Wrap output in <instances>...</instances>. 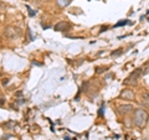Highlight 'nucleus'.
Instances as JSON below:
<instances>
[{
	"mask_svg": "<svg viewBox=\"0 0 149 140\" xmlns=\"http://www.w3.org/2000/svg\"><path fill=\"white\" fill-rule=\"evenodd\" d=\"M56 3L60 8H66L71 4V0H56Z\"/></svg>",
	"mask_w": 149,
	"mask_h": 140,
	"instance_id": "0eeeda50",
	"label": "nucleus"
},
{
	"mask_svg": "<svg viewBox=\"0 0 149 140\" xmlns=\"http://www.w3.org/2000/svg\"><path fill=\"white\" fill-rule=\"evenodd\" d=\"M142 76H143V73H142V67H141V68H136V69H134V71L128 76V78L125 79V81H123V85H124V86H136L137 83H138V79L141 78Z\"/></svg>",
	"mask_w": 149,
	"mask_h": 140,
	"instance_id": "7ed1b4c3",
	"label": "nucleus"
},
{
	"mask_svg": "<svg viewBox=\"0 0 149 140\" xmlns=\"http://www.w3.org/2000/svg\"><path fill=\"white\" fill-rule=\"evenodd\" d=\"M107 69H108V67H96V73H103Z\"/></svg>",
	"mask_w": 149,
	"mask_h": 140,
	"instance_id": "9b49d317",
	"label": "nucleus"
},
{
	"mask_svg": "<svg viewBox=\"0 0 149 140\" xmlns=\"http://www.w3.org/2000/svg\"><path fill=\"white\" fill-rule=\"evenodd\" d=\"M143 140H149V139H143Z\"/></svg>",
	"mask_w": 149,
	"mask_h": 140,
	"instance_id": "f3484780",
	"label": "nucleus"
},
{
	"mask_svg": "<svg viewBox=\"0 0 149 140\" xmlns=\"http://www.w3.org/2000/svg\"><path fill=\"white\" fill-rule=\"evenodd\" d=\"M25 1H26V0H25Z\"/></svg>",
	"mask_w": 149,
	"mask_h": 140,
	"instance_id": "aec40b11",
	"label": "nucleus"
},
{
	"mask_svg": "<svg viewBox=\"0 0 149 140\" xmlns=\"http://www.w3.org/2000/svg\"><path fill=\"white\" fill-rule=\"evenodd\" d=\"M118 109H119L120 113H123V114H128V113H130V112H133V110H134L133 105H130V104L119 105V107H118Z\"/></svg>",
	"mask_w": 149,
	"mask_h": 140,
	"instance_id": "423d86ee",
	"label": "nucleus"
},
{
	"mask_svg": "<svg viewBox=\"0 0 149 140\" xmlns=\"http://www.w3.org/2000/svg\"><path fill=\"white\" fill-rule=\"evenodd\" d=\"M27 10H29V14H30V16H34L35 14H36V12H34V11H32V10H31V9H30L29 6H27Z\"/></svg>",
	"mask_w": 149,
	"mask_h": 140,
	"instance_id": "4468645a",
	"label": "nucleus"
},
{
	"mask_svg": "<svg viewBox=\"0 0 149 140\" xmlns=\"http://www.w3.org/2000/svg\"><path fill=\"white\" fill-rule=\"evenodd\" d=\"M8 83H9V78H4L3 79V86H6Z\"/></svg>",
	"mask_w": 149,
	"mask_h": 140,
	"instance_id": "ddd939ff",
	"label": "nucleus"
},
{
	"mask_svg": "<svg viewBox=\"0 0 149 140\" xmlns=\"http://www.w3.org/2000/svg\"><path fill=\"white\" fill-rule=\"evenodd\" d=\"M142 73H143V76H146V74L149 73V63H146L142 67Z\"/></svg>",
	"mask_w": 149,
	"mask_h": 140,
	"instance_id": "9d476101",
	"label": "nucleus"
},
{
	"mask_svg": "<svg viewBox=\"0 0 149 140\" xmlns=\"http://www.w3.org/2000/svg\"><path fill=\"white\" fill-rule=\"evenodd\" d=\"M21 34H22V31H21L20 27H17V26L9 25L4 29V36L9 40H15V39H17V37H20Z\"/></svg>",
	"mask_w": 149,
	"mask_h": 140,
	"instance_id": "f03ea898",
	"label": "nucleus"
},
{
	"mask_svg": "<svg viewBox=\"0 0 149 140\" xmlns=\"http://www.w3.org/2000/svg\"><path fill=\"white\" fill-rule=\"evenodd\" d=\"M107 29H108V26H107V25H106V26H103V27H102V30L100 31V34H101V32H103V31H106Z\"/></svg>",
	"mask_w": 149,
	"mask_h": 140,
	"instance_id": "2eb2a0df",
	"label": "nucleus"
},
{
	"mask_svg": "<svg viewBox=\"0 0 149 140\" xmlns=\"http://www.w3.org/2000/svg\"><path fill=\"white\" fill-rule=\"evenodd\" d=\"M119 97L123 98V99H127V100H134V92L132 89H129V88H125V89L120 92Z\"/></svg>",
	"mask_w": 149,
	"mask_h": 140,
	"instance_id": "39448f33",
	"label": "nucleus"
},
{
	"mask_svg": "<svg viewBox=\"0 0 149 140\" xmlns=\"http://www.w3.org/2000/svg\"><path fill=\"white\" fill-rule=\"evenodd\" d=\"M142 104L144 107H147V108H149V93L143 94V97H142Z\"/></svg>",
	"mask_w": 149,
	"mask_h": 140,
	"instance_id": "6e6552de",
	"label": "nucleus"
},
{
	"mask_svg": "<svg viewBox=\"0 0 149 140\" xmlns=\"http://www.w3.org/2000/svg\"><path fill=\"white\" fill-rule=\"evenodd\" d=\"M0 76H1V74H0Z\"/></svg>",
	"mask_w": 149,
	"mask_h": 140,
	"instance_id": "6ab92c4d",
	"label": "nucleus"
},
{
	"mask_svg": "<svg viewBox=\"0 0 149 140\" xmlns=\"http://www.w3.org/2000/svg\"><path fill=\"white\" fill-rule=\"evenodd\" d=\"M123 53V49H118V51H113V52H111V56L112 57H117V56H120Z\"/></svg>",
	"mask_w": 149,
	"mask_h": 140,
	"instance_id": "1a4fd4ad",
	"label": "nucleus"
},
{
	"mask_svg": "<svg viewBox=\"0 0 149 140\" xmlns=\"http://www.w3.org/2000/svg\"><path fill=\"white\" fill-rule=\"evenodd\" d=\"M71 29H72V26L67 21H60V22H57V24L54 26L55 31H70Z\"/></svg>",
	"mask_w": 149,
	"mask_h": 140,
	"instance_id": "20e7f679",
	"label": "nucleus"
},
{
	"mask_svg": "<svg viewBox=\"0 0 149 140\" xmlns=\"http://www.w3.org/2000/svg\"><path fill=\"white\" fill-rule=\"evenodd\" d=\"M149 122V114L146 109L138 108L134 110V115H133V123L136 127H138L139 129H144L146 125Z\"/></svg>",
	"mask_w": 149,
	"mask_h": 140,
	"instance_id": "f257e3e1",
	"label": "nucleus"
},
{
	"mask_svg": "<svg viewBox=\"0 0 149 140\" xmlns=\"http://www.w3.org/2000/svg\"><path fill=\"white\" fill-rule=\"evenodd\" d=\"M44 1H46V0H44Z\"/></svg>",
	"mask_w": 149,
	"mask_h": 140,
	"instance_id": "a211bd4d",
	"label": "nucleus"
},
{
	"mask_svg": "<svg viewBox=\"0 0 149 140\" xmlns=\"http://www.w3.org/2000/svg\"><path fill=\"white\" fill-rule=\"evenodd\" d=\"M103 109H104L103 107H102V108L100 109V113H98V114H100V116H102V115H103Z\"/></svg>",
	"mask_w": 149,
	"mask_h": 140,
	"instance_id": "dca6fc26",
	"label": "nucleus"
},
{
	"mask_svg": "<svg viewBox=\"0 0 149 140\" xmlns=\"http://www.w3.org/2000/svg\"><path fill=\"white\" fill-rule=\"evenodd\" d=\"M127 24H130V21H128V20H123V21H119L118 24H116V27H118V26H123V25H127Z\"/></svg>",
	"mask_w": 149,
	"mask_h": 140,
	"instance_id": "f8f14e48",
	"label": "nucleus"
}]
</instances>
